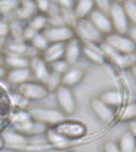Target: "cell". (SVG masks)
Segmentation results:
<instances>
[{"instance_id": "83f0119b", "label": "cell", "mask_w": 136, "mask_h": 152, "mask_svg": "<svg viewBox=\"0 0 136 152\" xmlns=\"http://www.w3.org/2000/svg\"><path fill=\"white\" fill-rule=\"evenodd\" d=\"M49 66H50V71L59 74L61 75H62L70 67L69 64L64 59H59L57 61L53 62L52 64H50Z\"/></svg>"}, {"instance_id": "7a4b0ae2", "label": "cell", "mask_w": 136, "mask_h": 152, "mask_svg": "<svg viewBox=\"0 0 136 152\" xmlns=\"http://www.w3.org/2000/svg\"><path fill=\"white\" fill-rule=\"evenodd\" d=\"M29 113L33 121L44 124H57L65 120L66 116L61 110L50 108H34L29 110Z\"/></svg>"}, {"instance_id": "52a82bcc", "label": "cell", "mask_w": 136, "mask_h": 152, "mask_svg": "<svg viewBox=\"0 0 136 152\" xmlns=\"http://www.w3.org/2000/svg\"><path fill=\"white\" fill-rule=\"evenodd\" d=\"M55 94L60 110H61L65 116H70L75 113L76 101L71 88L61 85L55 90Z\"/></svg>"}, {"instance_id": "7402d4cb", "label": "cell", "mask_w": 136, "mask_h": 152, "mask_svg": "<svg viewBox=\"0 0 136 152\" xmlns=\"http://www.w3.org/2000/svg\"><path fill=\"white\" fill-rule=\"evenodd\" d=\"M27 26L36 32L41 33L48 26L47 15L41 13H37L29 20Z\"/></svg>"}, {"instance_id": "f1b7e54d", "label": "cell", "mask_w": 136, "mask_h": 152, "mask_svg": "<svg viewBox=\"0 0 136 152\" xmlns=\"http://www.w3.org/2000/svg\"><path fill=\"white\" fill-rule=\"evenodd\" d=\"M136 116V104L135 102L126 104L124 107L121 113V120L125 121H131L135 120Z\"/></svg>"}, {"instance_id": "f546056e", "label": "cell", "mask_w": 136, "mask_h": 152, "mask_svg": "<svg viewBox=\"0 0 136 152\" xmlns=\"http://www.w3.org/2000/svg\"><path fill=\"white\" fill-rule=\"evenodd\" d=\"M10 100L3 88L0 86V114L4 115L10 109Z\"/></svg>"}, {"instance_id": "30bf717a", "label": "cell", "mask_w": 136, "mask_h": 152, "mask_svg": "<svg viewBox=\"0 0 136 152\" xmlns=\"http://www.w3.org/2000/svg\"><path fill=\"white\" fill-rule=\"evenodd\" d=\"M88 18L104 37L113 32L109 16L104 12L101 11L100 10L94 9L89 14Z\"/></svg>"}, {"instance_id": "9a60e30c", "label": "cell", "mask_w": 136, "mask_h": 152, "mask_svg": "<svg viewBox=\"0 0 136 152\" xmlns=\"http://www.w3.org/2000/svg\"><path fill=\"white\" fill-rule=\"evenodd\" d=\"M84 76H85V71H84V69L70 66L61 75V85L69 88L75 86L83 80Z\"/></svg>"}, {"instance_id": "836d02e7", "label": "cell", "mask_w": 136, "mask_h": 152, "mask_svg": "<svg viewBox=\"0 0 136 152\" xmlns=\"http://www.w3.org/2000/svg\"><path fill=\"white\" fill-rule=\"evenodd\" d=\"M10 35V22L3 18H0V39L6 38Z\"/></svg>"}, {"instance_id": "2e32d148", "label": "cell", "mask_w": 136, "mask_h": 152, "mask_svg": "<svg viewBox=\"0 0 136 152\" xmlns=\"http://www.w3.org/2000/svg\"><path fill=\"white\" fill-rule=\"evenodd\" d=\"M31 76L32 74L30 69V67H27V68L9 69V71H7L6 75V78L10 83L17 86L30 81Z\"/></svg>"}, {"instance_id": "74e56055", "label": "cell", "mask_w": 136, "mask_h": 152, "mask_svg": "<svg viewBox=\"0 0 136 152\" xmlns=\"http://www.w3.org/2000/svg\"><path fill=\"white\" fill-rule=\"evenodd\" d=\"M7 69L5 68L3 66H0V79L2 78L6 77V75H7Z\"/></svg>"}, {"instance_id": "d590c367", "label": "cell", "mask_w": 136, "mask_h": 152, "mask_svg": "<svg viewBox=\"0 0 136 152\" xmlns=\"http://www.w3.org/2000/svg\"><path fill=\"white\" fill-rule=\"evenodd\" d=\"M126 35L134 41H136V27L135 25L131 24L126 33Z\"/></svg>"}, {"instance_id": "d6986e66", "label": "cell", "mask_w": 136, "mask_h": 152, "mask_svg": "<svg viewBox=\"0 0 136 152\" xmlns=\"http://www.w3.org/2000/svg\"><path fill=\"white\" fill-rule=\"evenodd\" d=\"M35 4L33 0H27L26 2L20 3L18 8L14 12L17 20H30L34 14H37Z\"/></svg>"}, {"instance_id": "6da1fadb", "label": "cell", "mask_w": 136, "mask_h": 152, "mask_svg": "<svg viewBox=\"0 0 136 152\" xmlns=\"http://www.w3.org/2000/svg\"><path fill=\"white\" fill-rule=\"evenodd\" d=\"M76 35L84 40V42L100 45L103 41L104 36L93 26L88 18L81 19L76 22L74 27Z\"/></svg>"}, {"instance_id": "8d00e7d4", "label": "cell", "mask_w": 136, "mask_h": 152, "mask_svg": "<svg viewBox=\"0 0 136 152\" xmlns=\"http://www.w3.org/2000/svg\"><path fill=\"white\" fill-rule=\"evenodd\" d=\"M105 152H120V150L115 142H108L105 145Z\"/></svg>"}, {"instance_id": "5bb4252c", "label": "cell", "mask_w": 136, "mask_h": 152, "mask_svg": "<svg viewBox=\"0 0 136 152\" xmlns=\"http://www.w3.org/2000/svg\"><path fill=\"white\" fill-rule=\"evenodd\" d=\"M65 43H50L42 52L41 57L50 65L53 62L63 59Z\"/></svg>"}, {"instance_id": "b9f144b4", "label": "cell", "mask_w": 136, "mask_h": 152, "mask_svg": "<svg viewBox=\"0 0 136 152\" xmlns=\"http://www.w3.org/2000/svg\"><path fill=\"white\" fill-rule=\"evenodd\" d=\"M20 3H21V2H26V1H27V0H18Z\"/></svg>"}, {"instance_id": "8992f818", "label": "cell", "mask_w": 136, "mask_h": 152, "mask_svg": "<svg viewBox=\"0 0 136 152\" xmlns=\"http://www.w3.org/2000/svg\"><path fill=\"white\" fill-rule=\"evenodd\" d=\"M17 93L28 101H39L45 98L50 92L43 83L28 81L17 86Z\"/></svg>"}, {"instance_id": "4fadbf2b", "label": "cell", "mask_w": 136, "mask_h": 152, "mask_svg": "<svg viewBox=\"0 0 136 152\" xmlns=\"http://www.w3.org/2000/svg\"><path fill=\"white\" fill-rule=\"evenodd\" d=\"M91 107L95 116L103 122H110L114 118L115 113L113 109L103 102L99 97L92 100Z\"/></svg>"}, {"instance_id": "484cf974", "label": "cell", "mask_w": 136, "mask_h": 152, "mask_svg": "<svg viewBox=\"0 0 136 152\" xmlns=\"http://www.w3.org/2000/svg\"><path fill=\"white\" fill-rule=\"evenodd\" d=\"M124 12L126 14L131 24L135 25L136 23V1L135 0H127L122 3Z\"/></svg>"}, {"instance_id": "d6a6232c", "label": "cell", "mask_w": 136, "mask_h": 152, "mask_svg": "<svg viewBox=\"0 0 136 152\" xmlns=\"http://www.w3.org/2000/svg\"><path fill=\"white\" fill-rule=\"evenodd\" d=\"M95 9L100 10L108 14L110 7L112 3V0H93Z\"/></svg>"}, {"instance_id": "4dcf8cb0", "label": "cell", "mask_w": 136, "mask_h": 152, "mask_svg": "<svg viewBox=\"0 0 136 152\" xmlns=\"http://www.w3.org/2000/svg\"><path fill=\"white\" fill-rule=\"evenodd\" d=\"M3 140L5 142H11V143H21L24 141V139L22 137V135L20 133L17 132H9L2 135Z\"/></svg>"}, {"instance_id": "3957f363", "label": "cell", "mask_w": 136, "mask_h": 152, "mask_svg": "<svg viewBox=\"0 0 136 152\" xmlns=\"http://www.w3.org/2000/svg\"><path fill=\"white\" fill-rule=\"evenodd\" d=\"M103 41L122 54H131L135 52L136 42L129 38L126 34L112 32L105 36Z\"/></svg>"}, {"instance_id": "9c48e42d", "label": "cell", "mask_w": 136, "mask_h": 152, "mask_svg": "<svg viewBox=\"0 0 136 152\" xmlns=\"http://www.w3.org/2000/svg\"><path fill=\"white\" fill-rule=\"evenodd\" d=\"M82 54V44L80 38L74 37L68 40L64 45V52L63 59L69 64L70 66H73L77 64Z\"/></svg>"}, {"instance_id": "ac0fdd59", "label": "cell", "mask_w": 136, "mask_h": 152, "mask_svg": "<svg viewBox=\"0 0 136 152\" xmlns=\"http://www.w3.org/2000/svg\"><path fill=\"white\" fill-rule=\"evenodd\" d=\"M95 9L93 0H75L72 10L78 20L88 18L93 10Z\"/></svg>"}, {"instance_id": "e575fe53", "label": "cell", "mask_w": 136, "mask_h": 152, "mask_svg": "<svg viewBox=\"0 0 136 152\" xmlns=\"http://www.w3.org/2000/svg\"><path fill=\"white\" fill-rule=\"evenodd\" d=\"M38 33V32H36L31 28L30 27H29L28 26H26V27H24L23 32H22V35H21V39L23 41L26 42H30L31 39L34 37Z\"/></svg>"}, {"instance_id": "44dd1931", "label": "cell", "mask_w": 136, "mask_h": 152, "mask_svg": "<svg viewBox=\"0 0 136 152\" xmlns=\"http://www.w3.org/2000/svg\"><path fill=\"white\" fill-rule=\"evenodd\" d=\"M99 98L112 109L119 106L123 102V95L120 91L116 90H106L100 95Z\"/></svg>"}, {"instance_id": "603a6c76", "label": "cell", "mask_w": 136, "mask_h": 152, "mask_svg": "<svg viewBox=\"0 0 136 152\" xmlns=\"http://www.w3.org/2000/svg\"><path fill=\"white\" fill-rule=\"evenodd\" d=\"M135 146V135L129 131L122 135L120 143H119V150L120 152H134Z\"/></svg>"}, {"instance_id": "f35d334b", "label": "cell", "mask_w": 136, "mask_h": 152, "mask_svg": "<svg viewBox=\"0 0 136 152\" xmlns=\"http://www.w3.org/2000/svg\"><path fill=\"white\" fill-rule=\"evenodd\" d=\"M4 143H5V141L4 140H3V138H2V136L0 135V149H2V147H3Z\"/></svg>"}, {"instance_id": "7c38bea8", "label": "cell", "mask_w": 136, "mask_h": 152, "mask_svg": "<svg viewBox=\"0 0 136 152\" xmlns=\"http://www.w3.org/2000/svg\"><path fill=\"white\" fill-rule=\"evenodd\" d=\"M2 48L6 50V53L24 56L30 59L38 56V51L33 48L30 45H27L24 41L13 40L6 44Z\"/></svg>"}, {"instance_id": "60d3db41", "label": "cell", "mask_w": 136, "mask_h": 152, "mask_svg": "<svg viewBox=\"0 0 136 152\" xmlns=\"http://www.w3.org/2000/svg\"><path fill=\"white\" fill-rule=\"evenodd\" d=\"M113 2H118V3H123L124 2H126V1H127V0H112ZM136 1V0H135Z\"/></svg>"}, {"instance_id": "ffe728a7", "label": "cell", "mask_w": 136, "mask_h": 152, "mask_svg": "<svg viewBox=\"0 0 136 152\" xmlns=\"http://www.w3.org/2000/svg\"><path fill=\"white\" fill-rule=\"evenodd\" d=\"M86 43V42H85ZM82 53H83L89 61L92 62L95 64H103L105 62V56L100 49L91 46L88 43H86L85 45H82Z\"/></svg>"}, {"instance_id": "d4e9b609", "label": "cell", "mask_w": 136, "mask_h": 152, "mask_svg": "<svg viewBox=\"0 0 136 152\" xmlns=\"http://www.w3.org/2000/svg\"><path fill=\"white\" fill-rule=\"evenodd\" d=\"M30 45L38 52H42L49 46L50 43L42 33H38L30 41Z\"/></svg>"}, {"instance_id": "5b68a950", "label": "cell", "mask_w": 136, "mask_h": 152, "mask_svg": "<svg viewBox=\"0 0 136 152\" xmlns=\"http://www.w3.org/2000/svg\"><path fill=\"white\" fill-rule=\"evenodd\" d=\"M52 130L64 139H77L82 137L86 132V126L81 122L64 120L55 124Z\"/></svg>"}, {"instance_id": "4316f807", "label": "cell", "mask_w": 136, "mask_h": 152, "mask_svg": "<svg viewBox=\"0 0 136 152\" xmlns=\"http://www.w3.org/2000/svg\"><path fill=\"white\" fill-rule=\"evenodd\" d=\"M61 75L52 72V71L50 72V76H49L46 83H45V87L47 88L49 92H53V91L55 92V90L61 85Z\"/></svg>"}, {"instance_id": "e0dca14e", "label": "cell", "mask_w": 136, "mask_h": 152, "mask_svg": "<svg viewBox=\"0 0 136 152\" xmlns=\"http://www.w3.org/2000/svg\"><path fill=\"white\" fill-rule=\"evenodd\" d=\"M30 59L24 56L9 54L3 55V64L9 69H19L30 67Z\"/></svg>"}, {"instance_id": "cb8c5ba5", "label": "cell", "mask_w": 136, "mask_h": 152, "mask_svg": "<svg viewBox=\"0 0 136 152\" xmlns=\"http://www.w3.org/2000/svg\"><path fill=\"white\" fill-rule=\"evenodd\" d=\"M20 6L18 0H0V16L13 14Z\"/></svg>"}, {"instance_id": "1f68e13d", "label": "cell", "mask_w": 136, "mask_h": 152, "mask_svg": "<svg viewBox=\"0 0 136 152\" xmlns=\"http://www.w3.org/2000/svg\"><path fill=\"white\" fill-rule=\"evenodd\" d=\"M33 2L38 13L45 14H46L51 4L50 0H33Z\"/></svg>"}, {"instance_id": "8fae6325", "label": "cell", "mask_w": 136, "mask_h": 152, "mask_svg": "<svg viewBox=\"0 0 136 152\" xmlns=\"http://www.w3.org/2000/svg\"><path fill=\"white\" fill-rule=\"evenodd\" d=\"M30 69L32 76H34L37 82L43 83L45 85L51 71L49 64L43 60L41 56H36L30 58Z\"/></svg>"}, {"instance_id": "ba28073f", "label": "cell", "mask_w": 136, "mask_h": 152, "mask_svg": "<svg viewBox=\"0 0 136 152\" xmlns=\"http://www.w3.org/2000/svg\"><path fill=\"white\" fill-rule=\"evenodd\" d=\"M49 43H65L76 37L74 28L68 26H47L41 32Z\"/></svg>"}, {"instance_id": "277c9868", "label": "cell", "mask_w": 136, "mask_h": 152, "mask_svg": "<svg viewBox=\"0 0 136 152\" xmlns=\"http://www.w3.org/2000/svg\"><path fill=\"white\" fill-rule=\"evenodd\" d=\"M113 32L126 34L131 24L126 17L121 3L112 2L108 11Z\"/></svg>"}, {"instance_id": "ab89813d", "label": "cell", "mask_w": 136, "mask_h": 152, "mask_svg": "<svg viewBox=\"0 0 136 152\" xmlns=\"http://www.w3.org/2000/svg\"><path fill=\"white\" fill-rule=\"evenodd\" d=\"M3 65V54L0 52V66Z\"/></svg>"}]
</instances>
